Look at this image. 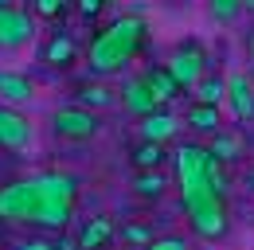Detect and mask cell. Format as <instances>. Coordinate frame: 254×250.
I'll return each mask as SVG.
<instances>
[{
  "label": "cell",
  "instance_id": "obj_11",
  "mask_svg": "<svg viewBox=\"0 0 254 250\" xmlns=\"http://www.w3.org/2000/svg\"><path fill=\"white\" fill-rule=\"evenodd\" d=\"M141 82H145V90L153 94V102H157V106L172 102V98L180 94V82H176V78L168 74V66H153V70H149V74H145Z\"/></svg>",
  "mask_w": 254,
  "mask_h": 250
},
{
  "label": "cell",
  "instance_id": "obj_26",
  "mask_svg": "<svg viewBox=\"0 0 254 250\" xmlns=\"http://www.w3.org/2000/svg\"><path fill=\"white\" fill-rule=\"evenodd\" d=\"M16 250H55V243H43V239H32V243H20Z\"/></svg>",
  "mask_w": 254,
  "mask_h": 250
},
{
  "label": "cell",
  "instance_id": "obj_20",
  "mask_svg": "<svg viewBox=\"0 0 254 250\" xmlns=\"http://www.w3.org/2000/svg\"><path fill=\"white\" fill-rule=\"evenodd\" d=\"M160 160H164V145L157 141H141L137 145V153H133V164L145 172V168H160Z\"/></svg>",
  "mask_w": 254,
  "mask_h": 250
},
{
  "label": "cell",
  "instance_id": "obj_7",
  "mask_svg": "<svg viewBox=\"0 0 254 250\" xmlns=\"http://www.w3.org/2000/svg\"><path fill=\"white\" fill-rule=\"evenodd\" d=\"M203 70H207V62H203V51H199L195 43L180 47V51L168 59V74L180 82V90H184V86H195V82L203 78Z\"/></svg>",
  "mask_w": 254,
  "mask_h": 250
},
{
  "label": "cell",
  "instance_id": "obj_22",
  "mask_svg": "<svg viewBox=\"0 0 254 250\" xmlns=\"http://www.w3.org/2000/svg\"><path fill=\"white\" fill-rule=\"evenodd\" d=\"M32 8H35L39 20H55V16H63L66 8H70V0H35Z\"/></svg>",
  "mask_w": 254,
  "mask_h": 250
},
{
  "label": "cell",
  "instance_id": "obj_18",
  "mask_svg": "<svg viewBox=\"0 0 254 250\" xmlns=\"http://www.w3.org/2000/svg\"><path fill=\"white\" fill-rule=\"evenodd\" d=\"M188 125H195L199 133H215L219 129V106H203V102H195L188 110Z\"/></svg>",
  "mask_w": 254,
  "mask_h": 250
},
{
  "label": "cell",
  "instance_id": "obj_8",
  "mask_svg": "<svg viewBox=\"0 0 254 250\" xmlns=\"http://www.w3.org/2000/svg\"><path fill=\"white\" fill-rule=\"evenodd\" d=\"M227 82V106H231V114L239 118V122H254V86H251V74H243V70H235V74H227L223 78Z\"/></svg>",
  "mask_w": 254,
  "mask_h": 250
},
{
  "label": "cell",
  "instance_id": "obj_5",
  "mask_svg": "<svg viewBox=\"0 0 254 250\" xmlns=\"http://www.w3.org/2000/svg\"><path fill=\"white\" fill-rule=\"evenodd\" d=\"M35 145V125L28 114H20L16 106L0 102V149L8 153H28Z\"/></svg>",
  "mask_w": 254,
  "mask_h": 250
},
{
  "label": "cell",
  "instance_id": "obj_6",
  "mask_svg": "<svg viewBox=\"0 0 254 250\" xmlns=\"http://www.w3.org/2000/svg\"><path fill=\"white\" fill-rule=\"evenodd\" d=\"M35 39V20L32 12L16 4H0V51H20Z\"/></svg>",
  "mask_w": 254,
  "mask_h": 250
},
{
  "label": "cell",
  "instance_id": "obj_4",
  "mask_svg": "<svg viewBox=\"0 0 254 250\" xmlns=\"http://www.w3.org/2000/svg\"><path fill=\"white\" fill-rule=\"evenodd\" d=\"M51 129H55L59 141H90V137H98L102 122H98L94 110L70 102V106H59V110L51 114Z\"/></svg>",
  "mask_w": 254,
  "mask_h": 250
},
{
  "label": "cell",
  "instance_id": "obj_30",
  "mask_svg": "<svg viewBox=\"0 0 254 250\" xmlns=\"http://www.w3.org/2000/svg\"><path fill=\"white\" fill-rule=\"evenodd\" d=\"M0 4H12V0H0Z\"/></svg>",
  "mask_w": 254,
  "mask_h": 250
},
{
  "label": "cell",
  "instance_id": "obj_15",
  "mask_svg": "<svg viewBox=\"0 0 254 250\" xmlns=\"http://www.w3.org/2000/svg\"><path fill=\"white\" fill-rule=\"evenodd\" d=\"M43 62L70 66V62H74V39H70V35H51V43L43 47Z\"/></svg>",
  "mask_w": 254,
  "mask_h": 250
},
{
  "label": "cell",
  "instance_id": "obj_2",
  "mask_svg": "<svg viewBox=\"0 0 254 250\" xmlns=\"http://www.w3.org/2000/svg\"><path fill=\"white\" fill-rule=\"evenodd\" d=\"M176 184H180V203L188 211L191 231L207 243H219L227 235V199L207 184V149L203 145H180L176 149Z\"/></svg>",
  "mask_w": 254,
  "mask_h": 250
},
{
  "label": "cell",
  "instance_id": "obj_1",
  "mask_svg": "<svg viewBox=\"0 0 254 250\" xmlns=\"http://www.w3.org/2000/svg\"><path fill=\"white\" fill-rule=\"evenodd\" d=\"M74 199H78V184L63 172L12 180V184L0 188V219L63 231L70 211H74Z\"/></svg>",
  "mask_w": 254,
  "mask_h": 250
},
{
  "label": "cell",
  "instance_id": "obj_10",
  "mask_svg": "<svg viewBox=\"0 0 254 250\" xmlns=\"http://www.w3.org/2000/svg\"><path fill=\"white\" fill-rule=\"evenodd\" d=\"M176 133H180V122H176L172 114H164V110H153L149 118H141V137H145V141L164 145V141L176 137Z\"/></svg>",
  "mask_w": 254,
  "mask_h": 250
},
{
  "label": "cell",
  "instance_id": "obj_14",
  "mask_svg": "<svg viewBox=\"0 0 254 250\" xmlns=\"http://www.w3.org/2000/svg\"><path fill=\"white\" fill-rule=\"evenodd\" d=\"M126 110H133V114H141V118H149L153 110H157V102H153V94L145 90V82L141 78H129L126 82Z\"/></svg>",
  "mask_w": 254,
  "mask_h": 250
},
{
  "label": "cell",
  "instance_id": "obj_17",
  "mask_svg": "<svg viewBox=\"0 0 254 250\" xmlns=\"http://www.w3.org/2000/svg\"><path fill=\"white\" fill-rule=\"evenodd\" d=\"M118 98L106 90V86H94V82H86V86H78V106H86V110H110Z\"/></svg>",
  "mask_w": 254,
  "mask_h": 250
},
{
  "label": "cell",
  "instance_id": "obj_9",
  "mask_svg": "<svg viewBox=\"0 0 254 250\" xmlns=\"http://www.w3.org/2000/svg\"><path fill=\"white\" fill-rule=\"evenodd\" d=\"M35 98V82L28 74H20V70H0V102L4 106H28Z\"/></svg>",
  "mask_w": 254,
  "mask_h": 250
},
{
  "label": "cell",
  "instance_id": "obj_21",
  "mask_svg": "<svg viewBox=\"0 0 254 250\" xmlns=\"http://www.w3.org/2000/svg\"><path fill=\"white\" fill-rule=\"evenodd\" d=\"M243 4H247V0H207L211 16H215L219 24H235V20L243 16Z\"/></svg>",
  "mask_w": 254,
  "mask_h": 250
},
{
  "label": "cell",
  "instance_id": "obj_16",
  "mask_svg": "<svg viewBox=\"0 0 254 250\" xmlns=\"http://www.w3.org/2000/svg\"><path fill=\"white\" fill-rule=\"evenodd\" d=\"M191 90H195V98H199L203 106H219L223 98H227V82H223L219 74H203Z\"/></svg>",
  "mask_w": 254,
  "mask_h": 250
},
{
  "label": "cell",
  "instance_id": "obj_19",
  "mask_svg": "<svg viewBox=\"0 0 254 250\" xmlns=\"http://www.w3.org/2000/svg\"><path fill=\"white\" fill-rule=\"evenodd\" d=\"M137 195H145V199H160V191H164V176H160V168H145V172H137Z\"/></svg>",
  "mask_w": 254,
  "mask_h": 250
},
{
  "label": "cell",
  "instance_id": "obj_29",
  "mask_svg": "<svg viewBox=\"0 0 254 250\" xmlns=\"http://www.w3.org/2000/svg\"><path fill=\"white\" fill-rule=\"evenodd\" d=\"M251 62H254V39H251Z\"/></svg>",
  "mask_w": 254,
  "mask_h": 250
},
{
  "label": "cell",
  "instance_id": "obj_25",
  "mask_svg": "<svg viewBox=\"0 0 254 250\" xmlns=\"http://www.w3.org/2000/svg\"><path fill=\"white\" fill-rule=\"evenodd\" d=\"M102 4H106V0H78V12H82L86 20H94L98 12H102Z\"/></svg>",
  "mask_w": 254,
  "mask_h": 250
},
{
  "label": "cell",
  "instance_id": "obj_13",
  "mask_svg": "<svg viewBox=\"0 0 254 250\" xmlns=\"http://www.w3.org/2000/svg\"><path fill=\"white\" fill-rule=\"evenodd\" d=\"M207 153L215 156L219 164H235L239 156H243V137L239 133H223V129H215V137H211V149Z\"/></svg>",
  "mask_w": 254,
  "mask_h": 250
},
{
  "label": "cell",
  "instance_id": "obj_28",
  "mask_svg": "<svg viewBox=\"0 0 254 250\" xmlns=\"http://www.w3.org/2000/svg\"><path fill=\"white\" fill-rule=\"evenodd\" d=\"M247 188H251V191H254V168H251V172H247Z\"/></svg>",
  "mask_w": 254,
  "mask_h": 250
},
{
  "label": "cell",
  "instance_id": "obj_27",
  "mask_svg": "<svg viewBox=\"0 0 254 250\" xmlns=\"http://www.w3.org/2000/svg\"><path fill=\"white\" fill-rule=\"evenodd\" d=\"M55 250H78V243H70V239H66V235H63V239L55 243Z\"/></svg>",
  "mask_w": 254,
  "mask_h": 250
},
{
  "label": "cell",
  "instance_id": "obj_31",
  "mask_svg": "<svg viewBox=\"0 0 254 250\" xmlns=\"http://www.w3.org/2000/svg\"><path fill=\"white\" fill-rule=\"evenodd\" d=\"M251 86H254V74H251Z\"/></svg>",
  "mask_w": 254,
  "mask_h": 250
},
{
  "label": "cell",
  "instance_id": "obj_3",
  "mask_svg": "<svg viewBox=\"0 0 254 250\" xmlns=\"http://www.w3.org/2000/svg\"><path fill=\"white\" fill-rule=\"evenodd\" d=\"M141 43H145V20L141 16H122V20H114L106 31H98L90 39V47H86V70L90 74H114L126 62L137 59Z\"/></svg>",
  "mask_w": 254,
  "mask_h": 250
},
{
  "label": "cell",
  "instance_id": "obj_23",
  "mask_svg": "<svg viewBox=\"0 0 254 250\" xmlns=\"http://www.w3.org/2000/svg\"><path fill=\"white\" fill-rule=\"evenodd\" d=\"M145 250H188V243H184V239H176V235H168V239H153Z\"/></svg>",
  "mask_w": 254,
  "mask_h": 250
},
{
  "label": "cell",
  "instance_id": "obj_24",
  "mask_svg": "<svg viewBox=\"0 0 254 250\" xmlns=\"http://www.w3.org/2000/svg\"><path fill=\"white\" fill-rule=\"evenodd\" d=\"M126 239H129V243H137V247H149V243H153L145 227H129V231H126Z\"/></svg>",
  "mask_w": 254,
  "mask_h": 250
},
{
  "label": "cell",
  "instance_id": "obj_12",
  "mask_svg": "<svg viewBox=\"0 0 254 250\" xmlns=\"http://www.w3.org/2000/svg\"><path fill=\"white\" fill-rule=\"evenodd\" d=\"M110 239H114V219L94 215L78 235V250H102V247H110Z\"/></svg>",
  "mask_w": 254,
  "mask_h": 250
}]
</instances>
